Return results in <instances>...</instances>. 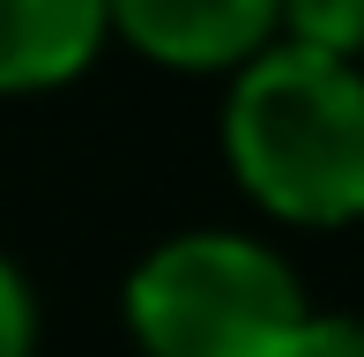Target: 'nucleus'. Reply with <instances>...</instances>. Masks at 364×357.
Segmentation results:
<instances>
[{"mask_svg": "<svg viewBox=\"0 0 364 357\" xmlns=\"http://www.w3.org/2000/svg\"><path fill=\"white\" fill-rule=\"evenodd\" d=\"M216 142L260 216L297 231L364 223V68L268 45L230 75Z\"/></svg>", "mask_w": 364, "mask_h": 357, "instance_id": "1", "label": "nucleus"}, {"mask_svg": "<svg viewBox=\"0 0 364 357\" xmlns=\"http://www.w3.org/2000/svg\"><path fill=\"white\" fill-rule=\"evenodd\" d=\"M119 313L141 357H290L312 298L253 231H171L127 268Z\"/></svg>", "mask_w": 364, "mask_h": 357, "instance_id": "2", "label": "nucleus"}, {"mask_svg": "<svg viewBox=\"0 0 364 357\" xmlns=\"http://www.w3.org/2000/svg\"><path fill=\"white\" fill-rule=\"evenodd\" d=\"M105 30L171 75H238L275 45V0H105Z\"/></svg>", "mask_w": 364, "mask_h": 357, "instance_id": "3", "label": "nucleus"}, {"mask_svg": "<svg viewBox=\"0 0 364 357\" xmlns=\"http://www.w3.org/2000/svg\"><path fill=\"white\" fill-rule=\"evenodd\" d=\"M105 45V0H0V97L68 90Z\"/></svg>", "mask_w": 364, "mask_h": 357, "instance_id": "4", "label": "nucleus"}, {"mask_svg": "<svg viewBox=\"0 0 364 357\" xmlns=\"http://www.w3.org/2000/svg\"><path fill=\"white\" fill-rule=\"evenodd\" d=\"M275 45L364 68V0H275Z\"/></svg>", "mask_w": 364, "mask_h": 357, "instance_id": "5", "label": "nucleus"}, {"mask_svg": "<svg viewBox=\"0 0 364 357\" xmlns=\"http://www.w3.org/2000/svg\"><path fill=\"white\" fill-rule=\"evenodd\" d=\"M38 290H30L23 261L0 253V357H38Z\"/></svg>", "mask_w": 364, "mask_h": 357, "instance_id": "6", "label": "nucleus"}, {"mask_svg": "<svg viewBox=\"0 0 364 357\" xmlns=\"http://www.w3.org/2000/svg\"><path fill=\"white\" fill-rule=\"evenodd\" d=\"M290 357H364V313H305Z\"/></svg>", "mask_w": 364, "mask_h": 357, "instance_id": "7", "label": "nucleus"}]
</instances>
